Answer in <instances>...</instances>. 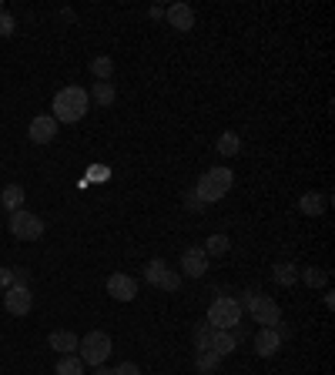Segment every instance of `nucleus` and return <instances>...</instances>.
Masks as SVG:
<instances>
[{
    "label": "nucleus",
    "mask_w": 335,
    "mask_h": 375,
    "mask_svg": "<svg viewBox=\"0 0 335 375\" xmlns=\"http://www.w3.org/2000/svg\"><path fill=\"white\" fill-rule=\"evenodd\" d=\"M91 74H94V81H111L114 74V61L108 54H98L94 61H91Z\"/></svg>",
    "instance_id": "obj_24"
},
{
    "label": "nucleus",
    "mask_w": 335,
    "mask_h": 375,
    "mask_svg": "<svg viewBox=\"0 0 335 375\" xmlns=\"http://www.w3.org/2000/svg\"><path fill=\"white\" fill-rule=\"evenodd\" d=\"M14 285V268H4L0 265V292H7Z\"/></svg>",
    "instance_id": "obj_29"
},
{
    "label": "nucleus",
    "mask_w": 335,
    "mask_h": 375,
    "mask_svg": "<svg viewBox=\"0 0 335 375\" xmlns=\"http://www.w3.org/2000/svg\"><path fill=\"white\" fill-rule=\"evenodd\" d=\"M94 375H114V369H108V365H98V369H94Z\"/></svg>",
    "instance_id": "obj_33"
},
{
    "label": "nucleus",
    "mask_w": 335,
    "mask_h": 375,
    "mask_svg": "<svg viewBox=\"0 0 335 375\" xmlns=\"http://www.w3.org/2000/svg\"><path fill=\"white\" fill-rule=\"evenodd\" d=\"M14 282H17V285H27V282H31V272H27V268H14Z\"/></svg>",
    "instance_id": "obj_30"
},
{
    "label": "nucleus",
    "mask_w": 335,
    "mask_h": 375,
    "mask_svg": "<svg viewBox=\"0 0 335 375\" xmlns=\"http://www.w3.org/2000/svg\"><path fill=\"white\" fill-rule=\"evenodd\" d=\"M165 272H168V262H165V258H151V262L145 265V282H148V285H155V282L165 275Z\"/></svg>",
    "instance_id": "obj_25"
},
{
    "label": "nucleus",
    "mask_w": 335,
    "mask_h": 375,
    "mask_svg": "<svg viewBox=\"0 0 335 375\" xmlns=\"http://www.w3.org/2000/svg\"><path fill=\"white\" fill-rule=\"evenodd\" d=\"M215 148H218V155H222V158H234L238 151H242V138H238L234 131H222Z\"/></svg>",
    "instance_id": "obj_20"
},
{
    "label": "nucleus",
    "mask_w": 335,
    "mask_h": 375,
    "mask_svg": "<svg viewBox=\"0 0 335 375\" xmlns=\"http://www.w3.org/2000/svg\"><path fill=\"white\" fill-rule=\"evenodd\" d=\"M201 248H205V255H208V258H222V255H228V248H232V238H228V235H208V242L201 245Z\"/></svg>",
    "instance_id": "obj_19"
},
{
    "label": "nucleus",
    "mask_w": 335,
    "mask_h": 375,
    "mask_svg": "<svg viewBox=\"0 0 335 375\" xmlns=\"http://www.w3.org/2000/svg\"><path fill=\"white\" fill-rule=\"evenodd\" d=\"M114 375H141V365L138 362H121L114 369Z\"/></svg>",
    "instance_id": "obj_28"
},
{
    "label": "nucleus",
    "mask_w": 335,
    "mask_h": 375,
    "mask_svg": "<svg viewBox=\"0 0 335 375\" xmlns=\"http://www.w3.org/2000/svg\"><path fill=\"white\" fill-rule=\"evenodd\" d=\"M14 31H17V21H14V14H0V37H14Z\"/></svg>",
    "instance_id": "obj_27"
},
{
    "label": "nucleus",
    "mask_w": 335,
    "mask_h": 375,
    "mask_svg": "<svg viewBox=\"0 0 335 375\" xmlns=\"http://www.w3.org/2000/svg\"><path fill=\"white\" fill-rule=\"evenodd\" d=\"M7 228H11V235L17 242H37V238H44V218H41V215H31L27 208L11 211Z\"/></svg>",
    "instance_id": "obj_6"
},
{
    "label": "nucleus",
    "mask_w": 335,
    "mask_h": 375,
    "mask_svg": "<svg viewBox=\"0 0 335 375\" xmlns=\"http://www.w3.org/2000/svg\"><path fill=\"white\" fill-rule=\"evenodd\" d=\"M299 211L302 215H309V218H319V215H325V198L319 195V191H305L299 198Z\"/></svg>",
    "instance_id": "obj_17"
},
{
    "label": "nucleus",
    "mask_w": 335,
    "mask_h": 375,
    "mask_svg": "<svg viewBox=\"0 0 335 375\" xmlns=\"http://www.w3.org/2000/svg\"><path fill=\"white\" fill-rule=\"evenodd\" d=\"M24 198H27V191H24L21 185H7L4 191H0V205H4L7 211H21Z\"/></svg>",
    "instance_id": "obj_18"
},
{
    "label": "nucleus",
    "mask_w": 335,
    "mask_h": 375,
    "mask_svg": "<svg viewBox=\"0 0 335 375\" xmlns=\"http://www.w3.org/2000/svg\"><path fill=\"white\" fill-rule=\"evenodd\" d=\"M234 349H238V335L234 332H228V329H212V335H208V352H215V355H232Z\"/></svg>",
    "instance_id": "obj_12"
},
{
    "label": "nucleus",
    "mask_w": 335,
    "mask_h": 375,
    "mask_svg": "<svg viewBox=\"0 0 335 375\" xmlns=\"http://www.w3.org/2000/svg\"><path fill=\"white\" fill-rule=\"evenodd\" d=\"M0 14H4V4H0Z\"/></svg>",
    "instance_id": "obj_34"
},
{
    "label": "nucleus",
    "mask_w": 335,
    "mask_h": 375,
    "mask_svg": "<svg viewBox=\"0 0 335 375\" xmlns=\"http://www.w3.org/2000/svg\"><path fill=\"white\" fill-rule=\"evenodd\" d=\"M208 335H212V325H208V322H201L198 329H195V345H198V352L208 349Z\"/></svg>",
    "instance_id": "obj_26"
},
{
    "label": "nucleus",
    "mask_w": 335,
    "mask_h": 375,
    "mask_svg": "<svg viewBox=\"0 0 335 375\" xmlns=\"http://www.w3.org/2000/svg\"><path fill=\"white\" fill-rule=\"evenodd\" d=\"M111 352H114L111 335H108V332H100V329L88 332V335L81 339V345H78L81 362H84V365H94V369L108 362V359H111Z\"/></svg>",
    "instance_id": "obj_4"
},
{
    "label": "nucleus",
    "mask_w": 335,
    "mask_h": 375,
    "mask_svg": "<svg viewBox=\"0 0 335 375\" xmlns=\"http://www.w3.org/2000/svg\"><path fill=\"white\" fill-rule=\"evenodd\" d=\"M282 349V335L275 329H258L255 332V352L262 359H272V355Z\"/></svg>",
    "instance_id": "obj_13"
},
{
    "label": "nucleus",
    "mask_w": 335,
    "mask_h": 375,
    "mask_svg": "<svg viewBox=\"0 0 335 375\" xmlns=\"http://www.w3.org/2000/svg\"><path fill=\"white\" fill-rule=\"evenodd\" d=\"M165 21L175 27V31H181V34H188L191 27H195V7L191 4H171V7H165Z\"/></svg>",
    "instance_id": "obj_10"
},
{
    "label": "nucleus",
    "mask_w": 335,
    "mask_h": 375,
    "mask_svg": "<svg viewBox=\"0 0 335 375\" xmlns=\"http://www.w3.org/2000/svg\"><path fill=\"white\" fill-rule=\"evenodd\" d=\"M88 98L94 101L98 108H111L114 98H118V91H114L111 81H94V84H91V91H88Z\"/></svg>",
    "instance_id": "obj_15"
},
{
    "label": "nucleus",
    "mask_w": 335,
    "mask_h": 375,
    "mask_svg": "<svg viewBox=\"0 0 335 375\" xmlns=\"http://www.w3.org/2000/svg\"><path fill=\"white\" fill-rule=\"evenodd\" d=\"M181 275L185 278H205L208 275V255L201 245H191L181 252Z\"/></svg>",
    "instance_id": "obj_8"
},
{
    "label": "nucleus",
    "mask_w": 335,
    "mask_h": 375,
    "mask_svg": "<svg viewBox=\"0 0 335 375\" xmlns=\"http://www.w3.org/2000/svg\"><path fill=\"white\" fill-rule=\"evenodd\" d=\"M91 108V98L88 91L78 88V84H71V88H61L54 94V104H51V118H54L57 124H74L81 121L84 114H88Z\"/></svg>",
    "instance_id": "obj_1"
},
{
    "label": "nucleus",
    "mask_w": 335,
    "mask_h": 375,
    "mask_svg": "<svg viewBox=\"0 0 335 375\" xmlns=\"http://www.w3.org/2000/svg\"><path fill=\"white\" fill-rule=\"evenodd\" d=\"M218 365H222V355L208 352V349L195 355V369H198L201 375H215V372H218Z\"/></svg>",
    "instance_id": "obj_21"
},
{
    "label": "nucleus",
    "mask_w": 335,
    "mask_h": 375,
    "mask_svg": "<svg viewBox=\"0 0 335 375\" xmlns=\"http://www.w3.org/2000/svg\"><path fill=\"white\" fill-rule=\"evenodd\" d=\"M108 295L114 302H134L138 298V278H131L128 272H114L108 278Z\"/></svg>",
    "instance_id": "obj_9"
},
{
    "label": "nucleus",
    "mask_w": 335,
    "mask_h": 375,
    "mask_svg": "<svg viewBox=\"0 0 335 375\" xmlns=\"http://www.w3.org/2000/svg\"><path fill=\"white\" fill-rule=\"evenodd\" d=\"M208 325L212 329H228L234 332L238 329V322H242V305H238V298H228V295H218L208 305Z\"/></svg>",
    "instance_id": "obj_5"
},
{
    "label": "nucleus",
    "mask_w": 335,
    "mask_h": 375,
    "mask_svg": "<svg viewBox=\"0 0 335 375\" xmlns=\"http://www.w3.org/2000/svg\"><path fill=\"white\" fill-rule=\"evenodd\" d=\"M185 205H188V211H201V208H205V205L195 198V191H188V195H185Z\"/></svg>",
    "instance_id": "obj_31"
},
{
    "label": "nucleus",
    "mask_w": 335,
    "mask_h": 375,
    "mask_svg": "<svg viewBox=\"0 0 335 375\" xmlns=\"http://www.w3.org/2000/svg\"><path fill=\"white\" fill-rule=\"evenodd\" d=\"M47 345H51L57 355H74V352H78V345H81V339L74 335V332L57 329V332H51V335H47Z\"/></svg>",
    "instance_id": "obj_14"
},
{
    "label": "nucleus",
    "mask_w": 335,
    "mask_h": 375,
    "mask_svg": "<svg viewBox=\"0 0 335 375\" xmlns=\"http://www.w3.org/2000/svg\"><path fill=\"white\" fill-rule=\"evenodd\" d=\"M238 305H242V309H248L252 322H258V329H275V325L282 322L279 302H275V298H268V295H258V292H245Z\"/></svg>",
    "instance_id": "obj_3"
},
{
    "label": "nucleus",
    "mask_w": 335,
    "mask_h": 375,
    "mask_svg": "<svg viewBox=\"0 0 335 375\" xmlns=\"http://www.w3.org/2000/svg\"><path fill=\"white\" fill-rule=\"evenodd\" d=\"M272 282L282 288H292L299 282V265H292V262H279V265H272Z\"/></svg>",
    "instance_id": "obj_16"
},
{
    "label": "nucleus",
    "mask_w": 335,
    "mask_h": 375,
    "mask_svg": "<svg viewBox=\"0 0 335 375\" xmlns=\"http://www.w3.org/2000/svg\"><path fill=\"white\" fill-rule=\"evenodd\" d=\"M148 17H151V21H165V7H151V11H148Z\"/></svg>",
    "instance_id": "obj_32"
},
{
    "label": "nucleus",
    "mask_w": 335,
    "mask_h": 375,
    "mask_svg": "<svg viewBox=\"0 0 335 375\" xmlns=\"http://www.w3.org/2000/svg\"><path fill=\"white\" fill-rule=\"evenodd\" d=\"M54 372L57 375H84V362H81V355H61Z\"/></svg>",
    "instance_id": "obj_22"
},
{
    "label": "nucleus",
    "mask_w": 335,
    "mask_h": 375,
    "mask_svg": "<svg viewBox=\"0 0 335 375\" xmlns=\"http://www.w3.org/2000/svg\"><path fill=\"white\" fill-rule=\"evenodd\" d=\"M299 278L309 288H325L329 285V272H325V268H315V265L312 268H299Z\"/></svg>",
    "instance_id": "obj_23"
},
{
    "label": "nucleus",
    "mask_w": 335,
    "mask_h": 375,
    "mask_svg": "<svg viewBox=\"0 0 335 375\" xmlns=\"http://www.w3.org/2000/svg\"><path fill=\"white\" fill-rule=\"evenodd\" d=\"M234 185V171L225 165H215L208 168L205 175L198 178V185L191 188L195 191V198L201 201V205H215V201H222L225 195H228V188Z\"/></svg>",
    "instance_id": "obj_2"
},
{
    "label": "nucleus",
    "mask_w": 335,
    "mask_h": 375,
    "mask_svg": "<svg viewBox=\"0 0 335 375\" xmlns=\"http://www.w3.org/2000/svg\"><path fill=\"white\" fill-rule=\"evenodd\" d=\"M27 138H31L34 144H51L57 138V121L51 114H37L31 121V128H27Z\"/></svg>",
    "instance_id": "obj_11"
},
{
    "label": "nucleus",
    "mask_w": 335,
    "mask_h": 375,
    "mask_svg": "<svg viewBox=\"0 0 335 375\" xmlns=\"http://www.w3.org/2000/svg\"><path fill=\"white\" fill-rule=\"evenodd\" d=\"M4 309L11 312V315H17V319H24V315L34 309L31 285H17V282H14V285L4 292Z\"/></svg>",
    "instance_id": "obj_7"
}]
</instances>
